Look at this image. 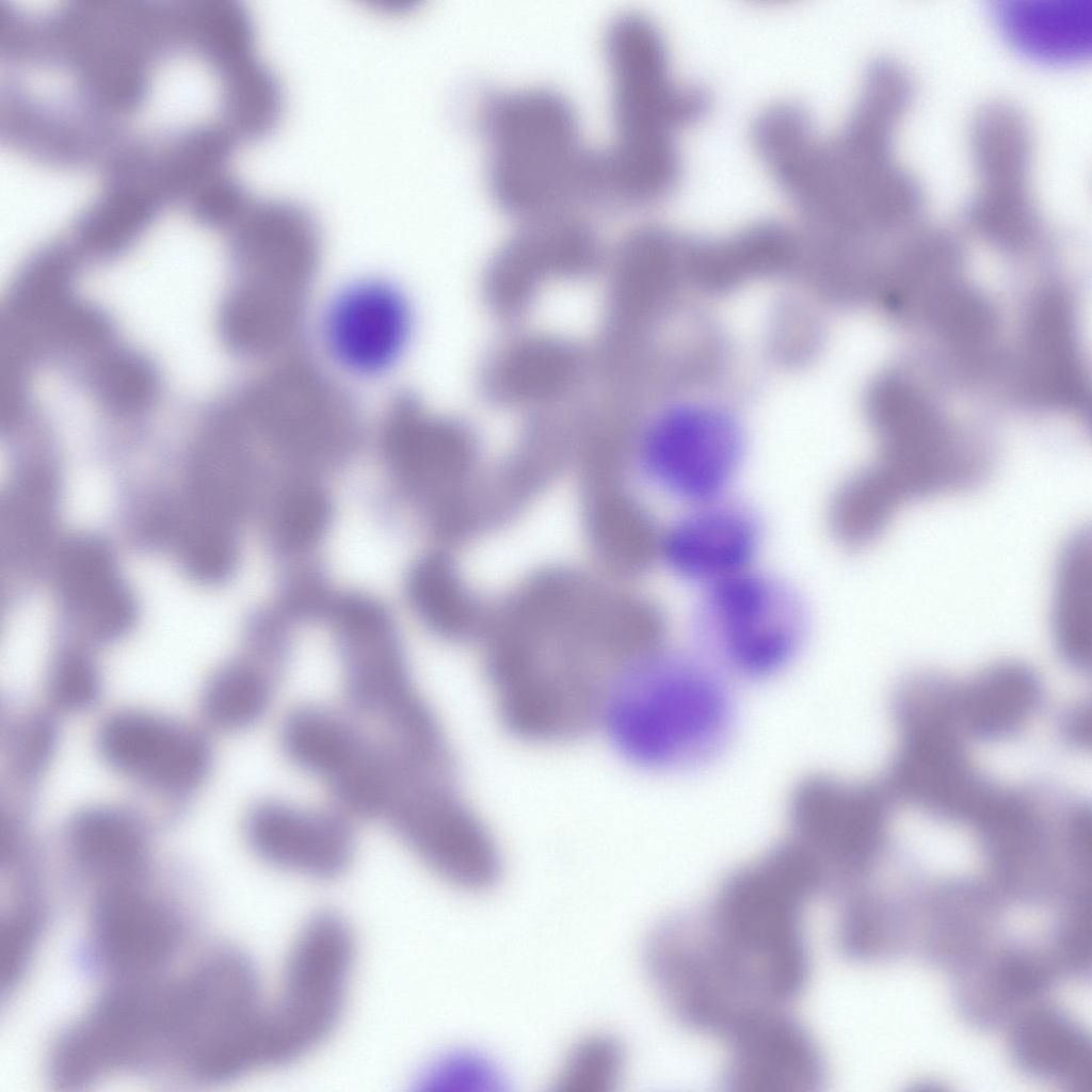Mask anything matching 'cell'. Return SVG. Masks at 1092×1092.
Listing matches in <instances>:
<instances>
[{"label": "cell", "mask_w": 1092, "mask_h": 1092, "mask_svg": "<svg viewBox=\"0 0 1092 1092\" xmlns=\"http://www.w3.org/2000/svg\"><path fill=\"white\" fill-rule=\"evenodd\" d=\"M484 638L497 713L535 743L578 739L600 725L622 674L646 653L640 622L614 596L574 576L543 578Z\"/></svg>", "instance_id": "cell-1"}, {"label": "cell", "mask_w": 1092, "mask_h": 1092, "mask_svg": "<svg viewBox=\"0 0 1092 1092\" xmlns=\"http://www.w3.org/2000/svg\"><path fill=\"white\" fill-rule=\"evenodd\" d=\"M820 896L808 860L787 838L733 871L696 919L729 982L753 1005L780 1008L809 974L805 911Z\"/></svg>", "instance_id": "cell-2"}, {"label": "cell", "mask_w": 1092, "mask_h": 1092, "mask_svg": "<svg viewBox=\"0 0 1092 1092\" xmlns=\"http://www.w3.org/2000/svg\"><path fill=\"white\" fill-rule=\"evenodd\" d=\"M613 138L597 150L598 198L644 205L665 196L679 171L678 128L697 118L707 98L671 78L654 22L636 12L616 15L606 32Z\"/></svg>", "instance_id": "cell-3"}, {"label": "cell", "mask_w": 1092, "mask_h": 1092, "mask_svg": "<svg viewBox=\"0 0 1092 1092\" xmlns=\"http://www.w3.org/2000/svg\"><path fill=\"white\" fill-rule=\"evenodd\" d=\"M729 682L695 651L664 645L620 677L599 726L619 754L641 769L703 768L721 755L732 737Z\"/></svg>", "instance_id": "cell-4"}, {"label": "cell", "mask_w": 1092, "mask_h": 1092, "mask_svg": "<svg viewBox=\"0 0 1092 1092\" xmlns=\"http://www.w3.org/2000/svg\"><path fill=\"white\" fill-rule=\"evenodd\" d=\"M492 196L524 221L575 212L598 198L597 150L583 141L578 113L542 85L489 94L480 109Z\"/></svg>", "instance_id": "cell-5"}, {"label": "cell", "mask_w": 1092, "mask_h": 1092, "mask_svg": "<svg viewBox=\"0 0 1092 1092\" xmlns=\"http://www.w3.org/2000/svg\"><path fill=\"white\" fill-rule=\"evenodd\" d=\"M204 230L182 214L159 220L99 285L128 335L188 384H200L203 349L216 317L207 294Z\"/></svg>", "instance_id": "cell-6"}, {"label": "cell", "mask_w": 1092, "mask_h": 1092, "mask_svg": "<svg viewBox=\"0 0 1092 1092\" xmlns=\"http://www.w3.org/2000/svg\"><path fill=\"white\" fill-rule=\"evenodd\" d=\"M229 404L259 451L285 471L316 476L338 467L363 441L354 396L301 352L262 365Z\"/></svg>", "instance_id": "cell-7"}, {"label": "cell", "mask_w": 1092, "mask_h": 1092, "mask_svg": "<svg viewBox=\"0 0 1092 1092\" xmlns=\"http://www.w3.org/2000/svg\"><path fill=\"white\" fill-rule=\"evenodd\" d=\"M882 435L879 457L845 479L829 504V528L847 547L874 540L903 503L971 487L986 475L983 451L948 428L892 421Z\"/></svg>", "instance_id": "cell-8"}, {"label": "cell", "mask_w": 1092, "mask_h": 1092, "mask_svg": "<svg viewBox=\"0 0 1092 1092\" xmlns=\"http://www.w3.org/2000/svg\"><path fill=\"white\" fill-rule=\"evenodd\" d=\"M268 993L250 956L214 954L171 992L168 1043L202 1079L224 1081L267 1069Z\"/></svg>", "instance_id": "cell-9"}, {"label": "cell", "mask_w": 1092, "mask_h": 1092, "mask_svg": "<svg viewBox=\"0 0 1092 1092\" xmlns=\"http://www.w3.org/2000/svg\"><path fill=\"white\" fill-rule=\"evenodd\" d=\"M808 626L800 593L754 567L702 590L692 620L694 651L729 681H760L796 660Z\"/></svg>", "instance_id": "cell-10"}, {"label": "cell", "mask_w": 1092, "mask_h": 1092, "mask_svg": "<svg viewBox=\"0 0 1092 1092\" xmlns=\"http://www.w3.org/2000/svg\"><path fill=\"white\" fill-rule=\"evenodd\" d=\"M355 961L352 930L339 915L318 913L299 928L268 993L269 1069L308 1057L333 1034Z\"/></svg>", "instance_id": "cell-11"}, {"label": "cell", "mask_w": 1092, "mask_h": 1092, "mask_svg": "<svg viewBox=\"0 0 1092 1092\" xmlns=\"http://www.w3.org/2000/svg\"><path fill=\"white\" fill-rule=\"evenodd\" d=\"M322 619L332 627L348 704L380 721L389 737L423 726L434 711L416 690L396 623L378 599L362 593L332 595Z\"/></svg>", "instance_id": "cell-12"}, {"label": "cell", "mask_w": 1092, "mask_h": 1092, "mask_svg": "<svg viewBox=\"0 0 1092 1092\" xmlns=\"http://www.w3.org/2000/svg\"><path fill=\"white\" fill-rule=\"evenodd\" d=\"M381 461L396 487L436 531L464 502L476 444L457 420L430 411L411 390L394 395L376 429Z\"/></svg>", "instance_id": "cell-13"}, {"label": "cell", "mask_w": 1092, "mask_h": 1092, "mask_svg": "<svg viewBox=\"0 0 1092 1092\" xmlns=\"http://www.w3.org/2000/svg\"><path fill=\"white\" fill-rule=\"evenodd\" d=\"M384 818L413 854L435 876L465 890L480 892L499 879V847L456 781L405 783Z\"/></svg>", "instance_id": "cell-14"}, {"label": "cell", "mask_w": 1092, "mask_h": 1092, "mask_svg": "<svg viewBox=\"0 0 1092 1092\" xmlns=\"http://www.w3.org/2000/svg\"><path fill=\"white\" fill-rule=\"evenodd\" d=\"M877 806L867 788L828 774L793 788L786 838L814 867L821 895L839 898L864 885L880 847Z\"/></svg>", "instance_id": "cell-15"}, {"label": "cell", "mask_w": 1092, "mask_h": 1092, "mask_svg": "<svg viewBox=\"0 0 1092 1092\" xmlns=\"http://www.w3.org/2000/svg\"><path fill=\"white\" fill-rule=\"evenodd\" d=\"M280 744L288 760L321 780L348 813L360 815L379 799L386 748L339 712L316 704L295 708L283 723Z\"/></svg>", "instance_id": "cell-16"}, {"label": "cell", "mask_w": 1092, "mask_h": 1092, "mask_svg": "<svg viewBox=\"0 0 1092 1092\" xmlns=\"http://www.w3.org/2000/svg\"><path fill=\"white\" fill-rule=\"evenodd\" d=\"M412 305L396 284L363 277L342 286L328 301L321 338L331 359L358 378L390 371L404 355L413 333Z\"/></svg>", "instance_id": "cell-17"}, {"label": "cell", "mask_w": 1092, "mask_h": 1092, "mask_svg": "<svg viewBox=\"0 0 1092 1092\" xmlns=\"http://www.w3.org/2000/svg\"><path fill=\"white\" fill-rule=\"evenodd\" d=\"M599 259L597 235L576 212L524 221L489 268L487 300L496 311L516 315L527 307L543 282L583 275Z\"/></svg>", "instance_id": "cell-18"}, {"label": "cell", "mask_w": 1092, "mask_h": 1092, "mask_svg": "<svg viewBox=\"0 0 1092 1092\" xmlns=\"http://www.w3.org/2000/svg\"><path fill=\"white\" fill-rule=\"evenodd\" d=\"M761 542L758 515L727 495L684 507L661 529L658 560L702 591L754 568Z\"/></svg>", "instance_id": "cell-19"}, {"label": "cell", "mask_w": 1092, "mask_h": 1092, "mask_svg": "<svg viewBox=\"0 0 1092 1092\" xmlns=\"http://www.w3.org/2000/svg\"><path fill=\"white\" fill-rule=\"evenodd\" d=\"M638 453L646 478L684 507L730 495L742 462L736 431L706 421H661Z\"/></svg>", "instance_id": "cell-20"}, {"label": "cell", "mask_w": 1092, "mask_h": 1092, "mask_svg": "<svg viewBox=\"0 0 1092 1092\" xmlns=\"http://www.w3.org/2000/svg\"><path fill=\"white\" fill-rule=\"evenodd\" d=\"M724 1083L734 1092H813L825 1064L813 1034L784 1008L762 1011L726 1038Z\"/></svg>", "instance_id": "cell-21"}, {"label": "cell", "mask_w": 1092, "mask_h": 1092, "mask_svg": "<svg viewBox=\"0 0 1092 1092\" xmlns=\"http://www.w3.org/2000/svg\"><path fill=\"white\" fill-rule=\"evenodd\" d=\"M253 852L267 865L314 881L341 876L355 852V834L342 815L280 800L256 804L245 821Z\"/></svg>", "instance_id": "cell-22"}, {"label": "cell", "mask_w": 1092, "mask_h": 1092, "mask_svg": "<svg viewBox=\"0 0 1092 1092\" xmlns=\"http://www.w3.org/2000/svg\"><path fill=\"white\" fill-rule=\"evenodd\" d=\"M4 164L0 214L9 257L52 235L93 196V178L70 163L10 146Z\"/></svg>", "instance_id": "cell-23"}, {"label": "cell", "mask_w": 1092, "mask_h": 1092, "mask_svg": "<svg viewBox=\"0 0 1092 1092\" xmlns=\"http://www.w3.org/2000/svg\"><path fill=\"white\" fill-rule=\"evenodd\" d=\"M159 1039V997L121 991L95 1007L61 1041L53 1073L63 1083H83L131 1062Z\"/></svg>", "instance_id": "cell-24"}, {"label": "cell", "mask_w": 1092, "mask_h": 1092, "mask_svg": "<svg viewBox=\"0 0 1092 1092\" xmlns=\"http://www.w3.org/2000/svg\"><path fill=\"white\" fill-rule=\"evenodd\" d=\"M230 255L237 272H262L312 287L322 242L315 218L286 199L250 200L234 221Z\"/></svg>", "instance_id": "cell-25"}, {"label": "cell", "mask_w": 1092, "mask_h": 1092, "mask_svg": "<svg viewBox=\"0 0 1092 1092\" xmlns=\"http://www.w3.org/2000/svg\"><path fill=\"white\" fill-rule=\"evenodd\" d=\"M100 746L117 769L165 790L190 787L208 764V750L202 738L173 722L142 712H123L107 721Z\"/></svg>", "instance_id": "cell-26"}, {"label": "cell", "mask_w": 1092, "mask_h": 1092, "mask_svg": "<svg viewBox=\"0 0 1092 1092\" xmlns=\"http://www.w3.org/2000/svg\"><path fill=\"white\" fill-rule=\"evenodd\" d=\"M991 20L1023 58L1073 66L1092 53V0H991Z\"/></svg>", "instance_id": "cell-27"}, {"label": "cell", "mask_w": 1092, "mask_h": 1092, "mask_svg": "<svg viewBox=\"0 0 1092 1092\" xmlns=\"http://www.w3.org/2000/svg\"><path fill=\"white\" fill-rule=\"evenodd\" d=\"M585 364L583 353L565 340L528 336L509 342L489 358L482 387L498 404H549L576 387Z\"/></svg>", "instance_id": "cell-28"}, {"label": "cell", "mask_w": 1092, "mask_h": 1092, "mask_svg": "<svg viewBox=\"0 0 1092 1092\" xmlns=\"http://www.w3.org/2000/svg\"><path fill=\"white\" fill-rule=\"evenodd\" d=\"M93 925L101 954L125 975L158 967L174 945V928L167 914L149 897L124 884H114L101 894L95 904Z\"/></svg>", "instance_id": "cell-29"}, {"label": "cell", "mask_w": 1092, "mask_h": 1092, "mask_svg": "<svg viewBox=\"0 0 1092 1092\" xmlns=\"http://www.w3.org/2000/svg\"><path fill=\"white\" fill-rule=\"evenodd\" d=\"M1054 967L1051 958L1018 947L982 953L960 971L959 998L964 1013L978 1024L1001 1022L1047 987Z\"/></svg>", "instance_id": "cell-30"}, {"label": "cell", "mask_w": 1092, "mask_h": 1092, "mask_svg": "<svg viewBox=\"0 0 1092 1092\" xmlns=\"http://www.w3.org/2000/svg\"><path fill=\"white\" fill-rule=\"evenodd\" d=\"M1011 1050L1027 1073L1091 1091L1090 1042L1064 1012L1037 1006L1022 1012L1012 1025Z\"/></svg>", "instance_id": "cell-31"}, {"label": "cell", "mask_w": 1092, "mask_h": 1092, "mask_svg": "<svg viewBox=\"0 0 1092 1092\" xmlns=\"http://www.w3.org/2000/svg\"><path fill=\"white\" fill-rule=\"evenodd\" d=\"M215 69L222 67L212 50L161 57L143 84L136 109L141 128L170 133L200 126L209 105V74Z\"/></svg>", "instance_id": "cell-32"}, {"label": "cell", "mask_w": 1092, "mask_h": 1092, "mask_svg": "<svg viewBox=\"0 0 1092 1092\" xmlns=\"http://www.w3.org/2000/svg\"><path fill=\"white\" fill-rule=\"evenodd\" d=\"M408 606L434 635L449 641L484 638L489 620L461 580L451 560L429 553L412 564L404 579Z\"/></svg>", "instance_id": "cell-33"}, {"label": "cell", "mask_w": 1092, "mask_h": 1092, "mask_svg": "<svg viewBox=\"0 0 1092 1092\" xmlns=\"http://www.w3.org/2000/svg\"><path fill=\"white\" fill-rule=\"evenodd\" d=\"M59 579L68 605L93 631L111 636L129 622L130 598L99 542L81 539L67 545L60 559Z\"/></svg>", "instance_id": "cell-34"}, {"label": "cell", "mask_w": 1092, "mask_h": 1092, "mask_svg": "<svg viewBox=\"0 0 1092 1092\" xmlns=\"http://www.w3.org/2000/svg\"><path fill=\"white\" fill-rule=\"evenodd\" d=\"M926 904L927 948L937 962L963 969L984 952L996 913L989 892L974 885L944 886Z\"/></svg>", "instance_id": "cell-35"}, {"label": "cell", "mask_w": 1092, "mask_h": 1092, "mask_svg": "<svg viewBox=\"0 0 1092 1092\" xmlns=\"http://www.w3.org/2000/svg\"><path fill=\"white\" fill-rule=\"evenodd\" d=\"M588 529L596 552L621 574H639L658 560L661 529L625 493H596L589 503Z\"/></svg>", "instance_id": "cell-36"}, {"label": "cell", "mask_w": 1092, "mask_h": 1092, "mask_svg": "<svg viewBox=\"0 0 1092 1092\" xmlns=\"http://www.w3.org/2000/svg\"><path fill=\"white\" fill-rule=\"evenodd\" d=\"M969 148L979 183L1030 181L1034 142L1029 119L1013 102L991 100L974 114Z\"/></svg>", "instance_id": "cell-37"}, {"label": "cell", "mask_w": 1092, "mask_h": 1092, "mask_svg": "<svg viewBox=\"0 0 1092 1092\" xmlns=\"http://www.w3.org/2000/svg\"><path fill=\"white\" fill-rule=\"evenodd\" d=\"M266 539L280 558L306 555L324 539L334 504L316 476L287 472L275 484L264 510Z\"/></svg>", "instance_id": "cell-38"}, {"label": "cell", "mask_w": 1092, "mask_h": 1092, "mask_svg": "<svg viewBox=\"0 0 1092 1092\" xmlns=\"http://www.w3.org/2000/svg\"><path fill=\"white\" fill-rule=\"evenodd\" d=\"M1091 547L1075 536L1061 553L1055 580L1053 625L1057 643L1075 661L1089 657L1091 639Z\"/></svg>", "instance_id": "cell-39"}, {"label": "cell", "mask_w": 1092, "mask_h": 1092, "mask_svg": "<svg viewBox=\"0 0 1092 1092\" xmlns=\"http://www.w3.org/2000/svg\"><path fill=\"white\" fill-rule=\"evenodd\" d=\"M278 676L255 657L223 667L205 688L203 704L207 717L224 729L253 726L268 712Z\"/></svg>", "instance_id": "cell-40"}, {"label": "cell", "mask_w": 1092, "mask_h": 1092, "mask_svg": "<svg viewBox=\"0 0 1092 1092\" xmlns=\"http://www.w3.org/2000/svg\"><path fill=\"white\" fill-rule=\"evenodd\" d=\"M73 847L80 861L109 880L131 876L143 858V841L136 825L111 810H93L80 816L71 831Z\"/></svg>", "instance_id": "cell-41"}, {"label": "cell", "mask_w": 1092, "mask_h": 1092, "mask_svg": "<svg viewBox=\"0 0 1092 1092\" xmlns=\"http://www.w3.org/2000/svg\"><path fill=\"white\" fill-rule=\"evenodd\" d=\"M835 938L841 952L857 961H873L899 944L901 918L885 896L858 887L840 898Z\"/></svg>", "instance_id": "cell-42"}, {"label": "cell", "mask_w": 1092, "mask_h": 1092, "mask_svg": "<svg viewBox=\"0 0 1092 1092\" xmlns=\"http://www.w3.org/2000/svg\"><path fill=\"white\" fill-rule=\"evenodd\" d=\"M282 105L277 78L258 58L224 78L223 114L234 138L255 140L266 135L279 119Z\"/></svg>", "instance_id": "cell-43"}, {"label": "cell", "mask_w": 1092, "mask_h": 1092, "mask_svg": "<svg viewBox=\"0 0 1092 1092\" xmlns=\"http://www.w3.org/2000/svg\"><path fill=\"white\" fill-rule=\"evenodd\" d=\"M624 1065L617 1041L606 1034L580 1040L561 1066L556 1092H612Z\"/></svg>", "instance_id": "cell-44"}, {"label": "cell", "mask_w": 1092, "mask_h": 1092, "mask_svg": "<svg viewBox=\"0 0 1092 1092\" xmlns=\"http://www.w3.org/2000/svg\"><path fill=\"white\" fill-rule=\"evenodd\" d=\"M1058 929L1055 963L1071 971H1082L1090 963V896L1078 890L1071 895Z\"/></svg>", "instance_id": "cell-45"}, {"label": "cell", "mask_w": 1092, "mask_h": 1092, "mask_svg": "<svg viewBox=\"0 0 1092 1092\" xmlns=\"http://www.w3.org/2000/svg\"><path fill=\"white\" fill-rule=\"evenodd\" d=\"M35 938V919L31 912L20 911L2 924L0 964L3 980L12 981L23 965Z\"/></svg>", "instance_id": "cell-46"}, {"label": "cell", "mask_w": 1092, "mask_h": 1092, "mask_svg": "<svg viewBox=\"0 0 1092 1092\" xmlns=\"http://www.w3.org/2000/svg\"><path fill=\"white\" fill-rule=\"evenodd\" d=\"M97 687L91 664L80 656L69 655L57 667L52 691L60 703L77 707L91 701Z\"/></svg>", "instance_id": "cell-47"}]
</instances>
